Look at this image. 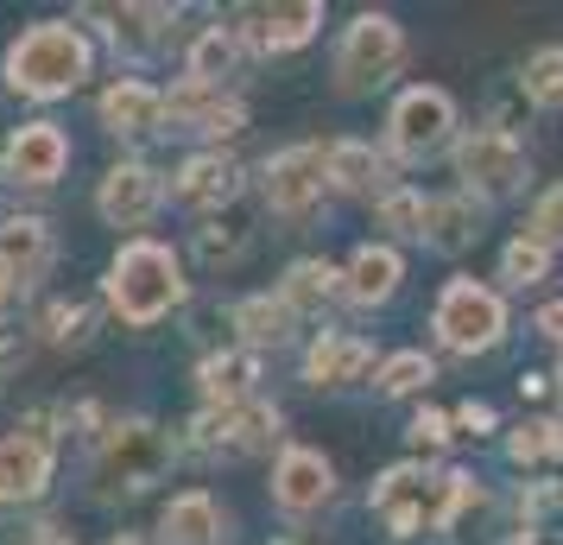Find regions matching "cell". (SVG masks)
I'll use <instances>...</instances> for the list:
<instances>
[{
    "instance_id": "6da1fadb",
    "label": "cell",
    "mask_w": 563,
    "mask_h": 545,
    "mask_svg": "<svg viewBox=\"0 0 563 545\" xmlns=\"http://www.w3.org/2000/svg\"><path fill=\"white\" fill-rule=\"evenodd\" d=\"M82 77H89V45H82V32L64 26V20H45V26L20 32L13 52H7V83H13L20 96H38V102L70 96Z\"/></svg>"
},
{
    "instance_id": "7a4b0ae2",
    "label": "cell",
    "mask_w": 563,
    "mask_h": 545,
    "mask_svg": "<svg viewBox=\"0 0 563 545\" xmlns=\"http://www.w3.org/2000/svg\"><path fill=\"white\" fill-rule=\"evenodd\" d=\"M108 298H114V312L128 317V324H153V317H165L184 298L178 254L158 248V241H133V248H121L114 273H108Z\"/></svg>"
},
{
    "instance_id": "3957f363",
    "label": "cell",
    "mask_w": 563,
    "mask_h": 545,
    "mask_svg": "<svg viewBox=\"0 0 563 545\" xmlns=\"http://www.w3.org/2000/svg\"><path fill=\"white\" fill-rule=\"evenodd\" d=\"M165 464H172V438L158 432L153 418H121V425H108L102 450H96V489L140 494L165 476Z\"/></svg>"
},
{
    "instance_id": "277c9868",
    "label": "cell",
    "mask_w": 563,
    "mask_h": 545,
    "mask_svg": "<svg viewBox=\"0 0 563 545\" xmlns=\"http://www.w3.org/2000/svg\"><path fill=\"white\" fill-rule=\"evenodd\" d=\"M450 482L456 476H431V469H418V464L386 469L380 482H374V514L393 526V539H411L424 526H443L450 520Z\"/></svg>"
},
{
    "instance_id": "5b68a950",
    "label": "cell",
    "mask_w": 563,
    "mask_h": 545,
    "mask_svg": "<svg viewBox=\"0 0 563 545\" xmlns=\"http://www.w3.org/2000/svg\"><path fill=\"white\" fill-rule=\"evenodd\" d=\"M399 64H406V32L393 26L386 13H361L355 26L342 32V45H335V83H342L349 96L380 89Z\"/></svg>"
},
{
    "instance_id": "8992f818",
    "label": "cell",
    "mask_w": 563,
    "mask_h": 545,
    "mask_svg": "<svg viewBox=\"0 0 563 545\" xmlns=\"http://www.w3.org/2000/svg\"><path fill=\"white\" fill-rule=\"evenodd\" d=\"M431 324H437V337L450 342L456 356H475V349H494V342H500V330H507V305H500L487 286H475V280H450L443 298H437Z\"/></svg>"
},
{
    "instance_id": "52a82bcc",
    "label": "cell",
    "mask_w": 563,
    "mask_h": 545,
    "mask_svg": "<svg viewBox=\"0 0 563 545\" xmlns=\"http://www.w3.org/2000/svg\"><path fill=\"white\" fill-rule=\"evenodd\" d=\"M456 172H462V197H507L519 184L532 178V165H526V146L512 140V133H468L456 146Z\"/></svg>"
},
{
    "instance_id": "ba28073f",
    "label": "cell",
    "mask_w": 563,
    "mask_h": 545,
    "mask_svg": "<svg viewBox=\"0 0 563 545\" xmlns=\"http://www.w3.org/2000/svg\"><path fill=\"white\" fill-rule=\"evenodd\" d=\"M273 438H279V406H266V400L209 406L197 418V450H209V457H254Z\"/></svg>"
},
{
    "instance_id": "9c48e42d",
    "label": "cell",
    "mask_w": 563,
    "mask_h": 545,
    "mask_svg": "<svg viewBox=\"0 0 563 545\" xmlns=\"http://www.w3.org/2000/svg\"><path fill=\"white\" fill-rule=\"evenodd\" d=\"M450 128H456V108H450V96L443 89H406L399 102H393V121H386V140H393V153L399 159H431L443 140H450Z\"/></svg>"
},
{
    "instance_id": "30bf717a",
    "label": "cell",
    "mask_w": 563,
    "mask_h": 545,
    "mask_svg": "<svg viewBox=\"0 0 563 545\" xmlns=\"http://www.w3.org/2000/svg\"><path fill=\"white\" fill-rule=\"evenodd\" d=\"M323 26L317 0H291V7H241L234 13V39L254 52H298L310 32Z\"/></svg>"
},
{
    "instance_id": "8fae6325",
    "label": "cell",
    "mask_w": 563,
    "mask_h": 545,
    "mask_svg": "<svg viewBox=\"0 0 563 545\" xmlns=\"http://www.w3.org/2000/svg\"><path fill=\"white\" fill-rule=\"evenodd\" d=\"M323 153L317 146H285V153L266 159V204L279 216H305L317 197H323Z\"/></svg>"
},
{
    "instance_id": "7c38bea8",
    "label": "cell",
    "mask_w": 563,
    "mask_h": 545,
    "mask_svg": "<svg viewBox=\"0 0 563 545\" xmlns=\"http://www.w3.org/2000/svg\"><path fill=\"white\" fill-rule=\"evenodd\" d=\"M158 204H165L158 172H153V165H140V159L114 165V172L102 178V197H96V209H102L114 229H146V222L158 216Z\"/></svg>"
},
{
    "instance_id": "4fadbf2b",
    "label": "cell",
    "mask_w": 563,
    "mask_h": 545,
    "mask_svg": "<svg viewBox=\"0 0 563 545\" xmlns=\"http://www.w3.org/2000/svg\"><path fill=\"white\" fill-rule=\"evenodd\" d=\"M70 165V140L52 128V121H32L7 140V153H0V172L13 184H52L57 172Z\"/></svg>"
},
{
    "instance_id": "5bb4252c",
    "label": "cell",
    "mask_w": 563,
    "mask_h": 545,
    "mask_svg": "<svg viewBox=\"0 0 563 545\" xmlns=\"http://www.w3.org/2000/svg\"><path fill=\"white\" fill-rule=\"evenodd\" d=\"M335 494V469L323 450H285L279 457V476H273V501H279L285 514H310V508H323Z\"/></svg>"
},
{
    "instance_id": "9a60e30c",
    "label": "cell",
    "mask_w": 563,
    "mask_h": 545,
    "mask_svg": "<svg viewBox=\"0 0 563 545\" xmlns=\"http://www.w3.org/2000/svg\"><path fill=\"white\" fill-rule=\"evenodd\" d=\"M52 254H57V241H52V229H45L38 216H13V222H0V273H7V280H20V286L45 280Z\"/></svg>"
},
{
    "instance_id": "2e32d148",
    "label": "cell",
    "mask_w": 563,
    "mask_h": 545,
    "mask_svg": "<svg viewBox=\"0 0 563 545\" xmlns=\"http://www.w3.org/2000/svg\"><path fill=\"white\" fill-rule=\"evenodd\" d=\"M52 482V444L38 438H0V501H32Z\"/></svg>"
},
{
    "instance_id": "e0dca14e",
    "label": "cell",
    "mask_w": 563,
    "mask_h": 545,
    "mask_svg": "<svg viewBox=\"0 0 563 545\" xmlns=\"http://www.w3.org/2000/svg\"><path fill=\"white\" fill-rule=\"evenodd\" d=\"M234 190H241V165H234L229 153H197V159H184L178 184H172V197H178V204H190V209L229 204Z\"/></svg>"
},
{
    "instance_id": "ac0fdd59",
    "label": "cell",
    "mask_w": 563,
    "mask_h": 545,
    "mask_svg": "<svg viewBox=\"0 0 563 545\" xmlns=\"http://www.w3.org/2000/svg\"><path fill=\"white\" fill-rule=\"evenodd\" d=\"M96 20H108V39L133 57L158 52V45L172 39V26H178L172 7H96Z\"/></svg>"
},
{
    "instance_id": "d6986e66",
    "label": "cell",
    "mask_w": 563,
    "mask_h": 545,
    "mask_svg": "<svg viewBox=\"0 0 563 545\" xmlns=\"http://www.w3.org/2000/svg\"><path fill=\"white\" fill-rule=\"evenodd\" d=\"M158 121H165V96H158L153 83H114L102 96V128L108 133H128V140H140V133H158Z\"/></svg>"
},
{
    "instance_id": "ffe728a7",
    "label": "cell",
    "mask_w": 563,
    "mask_h": 545,
    "mask_svg": "<svg viewBox=\"0 0 563 545\" xmlns=\"http://www.w3.org/2000/svg\"><path fill=\"white\" fill-rule=\"evenodd\" d=\"M374 368V349L361 337H317L305 356V381L310 388H349Z\"/></svg>"
},
{
    "instance_id": "44dd1931",
    "label": "cell",
    "mask_w": 563,
    "mask_h": 545,
    "mask_svg": "<svg viewBox=\"0 0 563 545\" xmlns=\"http://www.w3.org/2000/svg\"><path fill=\"white\" fill-rule=\"evenodd\" d=\"M254 381H260L254 349H229V356H209V362L197 368V388H203L209 406H241V400H254Z\"/></svg>"
},
{
    "instance_id": "7402d4cb",
    "label": "cell",
    "mask_w": 563,
    "mask_h": 545,
    "mask_svg": "<svg viewBox=\"0 0 563 545\" xmlns=\"http://www.w3.org/2000/svg\"><path fill=\"white\" fill-rule=\"evenodd\" d=\"M475 235H482V204L475 197H431V209H424V241H431L437 254H462Z\"/></svg>"
},
{
    "instance_id": "603a6c76",
    "label": "cell",
    "mask_w": 563,
    "mask_h": 545,
    "mask_svg": "<svg viewBox=\"0 0 563 545\" xmlns=\"http://www.w3.org/2000/svg\"><path fill=\"white\" fill-rule=\"evenodd\" d=\"M234 330L247 349H279V342L298 337V312L285 298H241L234 305Z\"/></svg>"
},
{
    "instance_id": "cb8c5ba5",
    "label": "cell",
    "mask_w": 563,
    "mask_h": 545,
    "mask_svg": "<svg viewBox=\"0 0 563 545\" xmlns=\"http://www.w3.org/2000/svg\"><path fill=\"white\" fill-rule=\"evenodd\" d=\"M158 533H165V545H216L222 539V514H216V501L209 494H178L172 508H165V520H158Z\"/></svg>"
},
{
    "instance_id": "d4e9b609",
    "label": "cell",
    "mask_w": 563,
    "mask_h": 545,
    "mask_svg": "<svg viewBox=\"0 0 563 545\" xmlns=\"http://www.w3.org/2000/svg\"><path fill=\"white\" fill-rule=\"evenodd\" d=\"M399 254L393 248H361L355 260H349V298L355 305H386L393 292H399Z\"/></svg>"
},
{
    "instance_id": "484cf974",
    "label": "cell",
    "mask_w": 563,
    "mask_h": 545,
    "mask_svg": "<svg viewBox=\"0 0 563 545\" xmlns=\"http://www.w3.org/2000/svg\"><path fill=\"white\" fill-rule=\"evenodd\" d=\"M323 172H330L335 190H374L386 178V159L374 146H361V140H335L330 153H323Z\"/></svg>"
},
{
    "instance_id": "4316f807",
    "label": "cell",
    "mask_w": 563,
    "mask_h": 545,
    "mask_svg": "<svg viewBox=\"0 0 563 545\" xmlns=\"http://www.w3.org/2000/svg\"><path fill=\"white\" fill-rule=\"evenodd\" d=\"M335 280H342V273H335L330 260H298V266L285 273L279 298L291 305V312H323V305L335 298Z\"/></svg>"
},
{
    "instance_id": "83f0119b",
    "label": "cell",
    "mask_w": 563,
    "mask_h": 545,
    "mask_svg": "<svg viewBox=\"0 0 563 545\" xmlns=\"http://www.w3.org/2000/svg\"><path fill=\"white\" fill-rule=\"evenodd\" d=\"M234 57H241V39L222 26H209L197 45H190V83H203V89H216V83L234 70Z\"/></svg>"
},
{
    "instance_id": "f1b7e54d",
    "label": "cell",
    "mask_w": 563,
    "mask_h": 545,
    "mask_svg": "<svg viewBox=\"0 0 563 545\" xmlns=\"http://www.w3.org/2000/svg\"><path fill=\"white\" fill-rule=\"evenodd\" d=\"M519 89H526L538 108H563V45H544V52L526 57V70H519Z\"/></svg>"
},
{
    "instance_id": "f546056e",
    "label": "cell",
    "mask_w": 563,
    "mask_h": 545,
    "mask_svg": "<svg viewBox=\"0 0 563 545\" xmlns=\"http://www.w3.org/2000/svg\"><path fill=\"white\" fill-rule=\"evenodd\" d=\"M241 248H247V222H241V216H229V222H203V229H197V254H203L209 266L241 260Z\"/></svg>"
},
{
    "instance_id": "4dcf8cb0",
    "label": "cell",
    "mask_w": 563,
    "mask_h": 545,
    "mask_svg": "<svg viewBox=\"0 0 563 545\" xmlns=\"http://www.w3.org/2000/svg\"><path fill=\"white\" fill-rule=\"evenodd\" d=\"M544 273H551V248H538V241H526V235L500 254V280H507V286H538Z\"/></svg>"
},
{
    "instance_id": "1f68e13d",
    "label": "cell",
    "mask_w": 563,
    "mask_h": 545,
    "mask_svg": "<svg viewBox=\"0 0 563 545\" xmlns=\"http://www.w3.org/2000/svg\"><path fill=\"white\" fill-rule=\"evenodd\" d=\"M512 464H544V457H558L563 450V425H551V418H532V425H519L512 432Z\"/></svg>"
},
{
    "instance_id": "d6a6232c",
    "label": "cell",
    "mask_w": 563,
    "mask_h": 545,
    "mask_svg": "<svg viewBox=\"0 0 563 545\" xmlns=\"http://www.w3.org/2000/svg\"><path fill=\"white\" fill-rule=\"evenodd\" d=\"M424 209H431V197H418V190H386L380 222L393 235H418V241H424Z\"/></svg>"
},
{
    "instance_id": "836d02e7",
    "label": "cell",
    "mask_w": 563,
    "mask_h": 545,
    "mask_svg": "<svg viewBox=\"0 0 563 545\" xmlns=\"http://www.w3.org/2000/svg\"><path fill=\"white\" fill-rule=\"evenodd\" d=\"M38 330H45V342H57V349H70V342L89 337V312L82 305H45V317H38Z\"/></svg>"
},
{
    "instance_id": "e575fe53",
    "label": "cell",
    "mask_w": 563,
    "mask_h": 545,
    "mask_svg": "<svg viewBox=\"0 0 563 545\" xmlns=\"http://www.w3.org/2000/svg\"><path fill=\"white\" fill-rule=\"evenodd\" d=\"M424 381H431V356H418V349H406L380 368V393H418Z\"/></svg>"
},
{
    "instance_id": "d590c367",
    "label": "cell",
    "mask_w": 563,
    "mask_h": 545,
    "mask_svg": "<svg viewBox=\"0 0 563 545\" xmlns=\"http://www.w3.org/2000/svg\"><path fill=\"white\" fill-rule=\"evenodd\" d=\"M526 241H538V248H551V241H563V184H558V190H544V197L532 204Z\"/></svg>"
},
{
    "instance_id": "8d00e7d4",
    "label": "cell",
    "mask_w": 563,
    "mask_h": 545,
    "mask_svg": "<svg viewBox=\"0 0 563 545\" xmlns=\"http://www.w3.org/2000/svg\"><path fill=\"white\" fill-rule=\"evenodd\" d=\"M443 438H450V418L443 413H418L411 418V450H443Z\"/></svg>"
},
{
    "instance_id": "74e56055",
    "label": "cell",
    "mask_w": 563,
    "mask_h": 545,
    "mask_svg": "<svg viewBox=\"0 0 563 545\" xmlns=\"http://www.w3.org/2000/svg\"><path fill=\"white\" fill-rule=\"evenodd\" d=\"M20 356H26V337L0 324V374H7V368H20Z\"/></svg>"
},
{
    "instance_id": "f35d334b",
    "label": "cell",
    "mask_w": 563,
    "mask_h": 545,
    "mask_svg": "<svg viewBox=\"0 0 563 545\" xmlns=\"http://www.w3.org/2000/svg\"><path fill=\"white\" fill-rule=\"evenodd\" d=\"M538 337L563 342V298H558V305H544V312H538Z\"/></svg>"
},
{
    "instance_id": "ab89813d",
    "label": "cell",
    "mask_w": 563,
    "mask_h": 545,
    "mask_svg": "<svg viewBox=\"0 0 563 545\" xmlns=\"http://www.w3.org/2000/svg\"><path fill=\"white\" fill-rule=\"evenodd\" d=\"M20 298H26V286H20V280H7V273H0V324H7V317H13V305H20Z\"/></svg>"
},
{
    "instance_id": "60d3db41",
    "label": "cell",
    "mask_w": 563,
    "mask_h": 545,
    "mask_svg": "<svg viewBox=\"0 0 563 545\" xmlns=\"http://www.w3.org/2000/svg\"><path fill=\"white\" fill-rule=\"evenodd\" d=\"M32 545H70V533H57V526H38V533H32Z\"/></svg>"
},
{
    "instance_id": "b9f144b4",
    "label": "cell",
    "mask_w": 563,
    "mask_h": 545,
    "mask_svg": "<svg viewBox=\"0 0 563 545\" xmlns=\"http://www.w3.org/2000/svg\"><path fill=\"white\" fill-rule=\"evenodd\" d=\"M108 545H140V539H133V533H114V539H108Z\"/></svg>"
},
{
    "instance_id": "7bdbcfd3",
    "label": "cell",
    "mask_w": 563,
    "mask_h": 545,
    "mask_svg": "<svg viewBox=\"0 0 563 545\" xmlns=\"http://www.w3.org/2000/svg\"><path fill=\"white\" fill-rule=\"evenodd\" d=\"M558 393H563V368H558Z\"/></svg>"
}]
</instances>
